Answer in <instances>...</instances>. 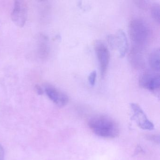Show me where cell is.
I'll return each instance as SVG.
<instances>
[{
	"mask_svg": "<svg viewBox=\"0 0 160 160\" xmlns=\"http://www.w3.org/2000/svg\"><path fill=\"white\" fill-rule=\"evenodd\" d=\"M90 129L95 134L106 138H114L119 132L118 123L110 117L97 115L92 118L88 122Z\"/></svg>",
	"mask_w": 160,
	"mask_h": 160,
	"instance_id": "6da1fadb",
	"label": "cell"
},
{
	"mask_svg": "<svg viewBox=\"0 0 160 160\" xmlns=\"http://www.w3.org/2000/svg\"><path fill=\"white\" fill-rule=\"evenodd\" d=\"M130 38L138 48L147 44L151 37V30L148 25L141 18H135L129 24Z\"/></svg>",
	"mask_w": 160,
	"mask_h": 160,
	"instance_id": "7a4b0ae2",
	"label": "cell"
},
{
	"mask_svg": "<svg viewBox=\"0 0 160 160\" xmlns=\"http://www.w3.org/2000/svg\"><path fill=\"white\" fill-rule=\"evenodd\" d=\"M94 48L99 62L101 76L104 77L108 68L110 52L106 45L101 41H95Z\"/></svg>",
	"mask_w": 160,
	"mask_h": 160,
	"instance_id": "3957f363",
	"label": "cell"
},
{
	"mask_svg": "<svg viewBox=\"0 0 160 160\" xmlns=\"http://www.w3.org/2000/svg\"><path fill=\"white\" fill-rule=\"evenodd\" d=\"M28 16V8L24 2L16 1L11 14L13 22L18 27H23L26 24Z\"/></svg>",
	"mask_w": 160,
	"mask_h": 160,
	"instance_id": "277c9868",
	"label": "cell"
},
{
	"mask_svg": "<svg viewBox=\"0 0 160 160\" xmlns=\"http://www.w3.org/2000/svg\"><path fill=\"white\" fill-rule=\"evenodd\" d=\"M132 111V118L137 125L143 130H152L154 125L147 118L142 108L138 104L132 103L131 104Z\"/></svg>",
	"mask_w": 160,
	"mask_h": 160,
	"instance_id": "5b68a950",
	"label": "cell"
},
{
	"mask_svg": "<svg viewBox=\"0 0 160 160\" xmlns=\"http://www.w3.org/2000/svg\"><path fill=\"white\" fill-rule=\"evenodd\" d=\"M139 86L151 91H158L160 88V75L157 73L146 72L140 76Z\"/></svg>",
	"mask_w": 160,
	"mask_h": 160,
	"instance_id": "8992f818",
	"label": "cell"
},
{
	"mask_svg": "<svg viewBox=\"0 0 160 160\" xmlns=\"http://www.w3.org/2000/svg\"><path fill=\"white\" fill-rule=\"evenodd\" d=\"M45 91L48 97L58 106L63 107L69 102V97L60 90L52 85H46Z\"/></svg>",
	"mask_w": 160,
	"mask_h": 160,
	"instance_id": "52a82bcc",
	"label": "cell"
},
{
	"mask_svg": "<svg viewBox=\"0 0 160 160\" xmlns=\"http://www.w3.org/2000/svg\"><path fill=\"white\" fill-rule=\"evenodd\" d=\"M128 47V40L123 30L119 29L114 37L113 48H117L120 57L123 58L126 54Z\"/></svg>",
	"mask_w": 160,
	"mask_h": 160,
	"instance_id": "ba28073f",
	"label": "cell"
},
{
	"mask_svg": "<svg viewBox=\"0 0 160 160\" xmlns=\"http://www.w3.org/2000/svg\"><path fill=\"white\" fill-rule=\"evenodd\" d=\"M137 47L132 48L130 53V62L135 68H140L144 64L143 57Z\"/></svg>",
	"mask_w": 160,
	"mask_h": 160,
	"instance_id": "9c48e42d",
	"label": "cell"
},
{
	"mask_svg": "<svg viewBox=\"0 0 160 160\" xmlns=\"http://www.w3.org/2000/svg\"><path fill=\"white\" fill-rule=\"evenodd\" d=\"M149 63L154 72L160 71V49L156 48L152 51L149 57Z\"/></svg>",
	"mask_w": 160,
	"mask_h": 160,
	"instance_id": "30bf717a",
	"label": "cell"
},
{
	"mask_svg": "<svg viewBox=\"0 0 160 160\" xmlns=\"http://www.w3.org/2000/svg\"><path fill=\"white\" fill-rule=\"evenodd\" d=\"M47 42V38L44 35H42L40 38L38 48L40 57L42 58H45L48 56L49 48Z\"/></svg>",
	"mask_w": 160,
	"mask_h": 160,
	"instance_id": "8fae6325",
	"label": "cell"
},
{
	"mask_svg": "<svg viewBox=\"0 0 160 160\" xmlns=\"http://www.w3.org/2000/svg\"><path fill=\"white\" fill-rule=\"evenodd\" d=\"M151 13L152 16L157 23H160V6L159 3H154L151 7Z\"/></svg>",
	"mask_w": 160,
	"mask_h": 160,
	"instance_id": "7c38bea8",
	"label": "cell"
},
{
	"mask_svg": "<svg viewBox=\"0 0 160 160\" xmlns=\"http://www.w3.org/2000/svg\"><path fill=\"white\" fill-rule=\"evenodd\" d=\"M96 77H97V73L96 71H93L89 75L88 81L90 84L92 86H93L95 84L96 81Z\"/></svg>",
	"mask_w": 160,
	"mask_h": 160,
	"instance_id": "4fadbf2b",
	"label": "cell"
},
{
	"mask_svg": "<svg viewBox=\"0 0 160 160\" xmlns=\"http://www.w3.org/2000/svg\"><path fill=\"white\" fill-rule=\"evenodd\" d=\"M0 160H5L4 149L1 144H0Z\"/></svg>",
	"mask_w": 160,
	"mask_h": 160,
	"instance_id": "5bb4252c",
	"label": "cell"
},
{
	"mask_svg": "<svg viewBox=\"0 0 160 160\" xmlns=\"http://www.w3.org/2000/svg\"><path fill=\"white\" fill-rule=\"evenodd\" d=\"M35 88L38 94L41 95V94H42V93H43V91L42 89L39 85H36L35 86Z\"/></svg>",
	"mask_w": 160,
	"mask_h": 160,
	"instance_id": "9a60e30c",
	"label": "cell"
}]
</instances>
